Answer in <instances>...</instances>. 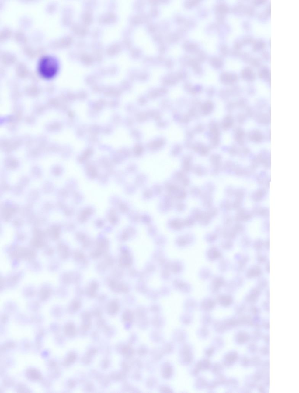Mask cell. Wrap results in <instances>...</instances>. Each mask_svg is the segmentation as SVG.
<instances>
[{"instance_id":"obj_10","label":"cell","mask_w":299,"mask_h":393,"mask_svg":"<svg viewBox=\"0 0 299 393\" xmlns=\"http://www.w3.org/2000/svg\"><path fill=\"white\" fill-rule=\"evenodd\" d=\"M225 121V124H225L226 128H229L233 126V123H234L233 119L232 117H227Z\"/></svg>"},{"instance_id":"obj_9","label":"cell","mask_w":299,"mask_h":393,"mask_svg":"<svg viewBox=\"0 0 299 393\" xmlns=\"http://www.w3.org/2000/svg\"><path fill=\"white\" fill-rule=\"evenodd\" d=\"M236 199L242 201L245 196V192L242 190H238L235 193Z\"/></svg>"},{"instance_id":"obj_4","label":"cell","mask_w":299,"mask_h":393,"mask_svg":"<svg viewBox=\"0 0 299 393\" xmlns=\"http://www.w3.org/2000/svg\"><path fill=\"white\" fill-rule=\"evenodd\" d=\"M245 138V133L244 131L240 128H238L235 131V138L236 141L239 144H243Z\"/></svg>"},{"instance_id":"obj_11","label":"cell","mask_w":299,"mask_h":393,"mask_svg":"<svg viewBox=\"0 0 299 393\" xmlns=\"http://www.w3.org/2000/svg\"><path fill=\"white\" fill-rule=\"evenodd\" d=\"M242 201L236 199L235 201L232 204V207L235 209L239 210L240 209Z\"/></svg>"},{"instance_id":"obj_1","label":"cell","mask_w":299,"mask_h":393,"mask_svg":"<svg viewBox=\"0 0 299 393\" xmlns=\"http://www.w3.org/2000/svg\"><path fill=\"white\" fill-rule=\"evenodd\" d=\"M40 74L46 78H50L54 76L59 68V63L54 56H43L39 61L38 66Z\"/></svg>"},{"instance_id":"obj_2","label":"cell","mask_w":299,"mask_h":393,"mask_svg":"<svg viewBox=\"0 0 299 393\" xmlns=\"http://www.w3.org/2000/svg\"><path fill=\"white\" fill-rule=\"evenodd\" d=\"M252 215L245 209H239L235 219L238 222L247 221L250 219Z\"/></svg>"},{"instance_id":"obj_8","label":"cell","mask_w":299,"mask_h":393,"mask_svg":"<svg viewBox=\"0 0 299 393\" xmlns=\"http://www.w3.org/2000/svg\"><path fill=\"white\" fill-rule=\"evenodd\" d=\"M254 213L256 214H259L262 216L263 217H267L268 216L269 214V211L267 209L264 208H257L254 210Z\"/></svg>"},{"instance_id":"obj_12","label":"cell","mask_w":299,"mask_h":393,"mask_svg":"<svg viewBox=\"0 0 299 393\" xmlns=\"http://www.w3.org/2000/svg\"><path fill=\"white\" fill-rule=\"evenodd\" d=\"M46 254H48L49 255H50L53 254V250L52 249H52L50 248H48V249H47L46 250Z\"/></svg>"},{"instance_id":"obj_3","label":"cell","mask_w":299,"mask_h":393,"mask_svg":"<svg viewBox=\"0 0 299 393\" xmlns=\"http://www.w3.org/2000/svg\"><path fill=\"white\" fill-rule=\"evenodd\" d=\"M249 137L251 141L255 142H261L263 139L262 134L259 131L257 130L251 132L249 134Z\"/></svg>"},{"instance_id":"obj_6","label":"cell","mask_w":299,"mask_h":393,"mask_svg":"<svg viewBox=\"0 0 299 393\" xmlns=\"http://www.w3.org/2000/svg\"><path fill=\"white\" fill-rule=\"evenodd\" d=\"M58 251L59 252V254H60L61 257L62 258L66 259L69 256V253H68V249L67 247V246L63 244L58 246Z\"/></svg>"},{"instance_id":"obj_7","label":"cell","mask_w":299,"mask_h":393,"mask_svg":"<svg viewBox=\"0 0 299 393\" xmlns=\"http://www.w3.org/2000/svg\"><path fill=\"white\" fill-rule=\"evenodd\" d=\"M51 290L49 288H43L41 289L39 293V297L41 300H45L50 297L51 294Z\"/></svg>"},{"instance_id":"obj_5","label":"cell","mask_w":299,"mask_h":393,"mask_svg":"<svg viewBox=\"0 0 299 393\" xmlns=\"http://www.w3.org/2000/svg\"><path fill=\"white\" fill-rule=\"evenodd\" d=\"M266 190L264 189H260L252 194L253 199L256 202H259L266 196Z\"/></svg>"}]
</instances>
